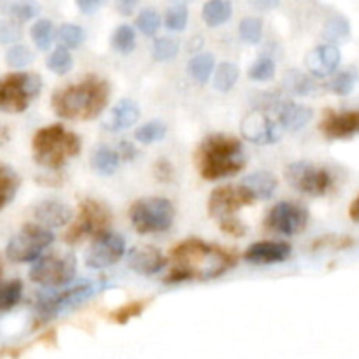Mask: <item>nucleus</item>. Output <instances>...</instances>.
Here are the masks:
<instances>
[{"mask_svg": "<svg viewBox=\"0 0 359 359\" xmlns=\"http://www.w3.org/2000/svg\"><path fill=\"white\" fill-rule=\"evenodd\" d=\"M170 258L174 269L165 279L167 283L216 279L237 265V255L233 251L200 238H188L177 244L172 249Z\"/></svg>", "mask_w": 359, "mask_h": 359, "instance_id": "1", "label": "nucleus"}, {"mask_svg": "<svg viewBox=\"0 0 359 359\" xmlns=\"http://www.w3.org/2000/svg\"><path fill=\"white\" fill-rule=\"evenodd\" d=\"M111 86L105 79L88 76L76 84L60 88L51 97V107L58 118L90 121L107 107Z\"/></svg>", "mask_w": 359, "mask_h": 359, "instance_id": "2", "label": "nucleus"}, {"mask_svg": "<svg viewBox=\"0 0 359 359\" xmlns=\"http://www.w3.org/2000/svg\"><path fill=\"white\" fill-rule=\"evenodd\" d=\"M196 167L205 181L231 177L245 167V154L237 137L212 133L202 140L196 151Z\"/></svg>", "mask_w": 359, "mask_h": 359, "instance_id": "3", "label": "nucleus"}, {"mask_svg": "<svg viewBox=\"0 0 359 359\" xmlns=\"http://www.w3.org/2000/svg\"><path fill=\"white\" fill-rule=\"evenodd\" d=\"M81 151V139L62 125H49L37 130L32 139L34 160L41 167L62 168Z\"/></svg>", "mask_w": 359, "mask_h": 359, "instance_id": "4", "label": "nucleus"}, {"mask_svg": "<svg viewBox=\"0 0 359 359\" xmlns=\"http://www.w3.org/2000/svg\"><path fill=\"white\" fill-rule=\"evenodd\" d=\"M41 76L32 72H14L0 77V111L18 114L27 111L41 93Z\"/></svg>", "mask_w": 359, "mask_h": 359, "instance_id": "5", "label": "nucleus"}, {"mask_svg": "<svg viewBox=\"0 0 359 359\" xmlns=\"http://www.w3.org/2000/svg\"><path fill=\"white\" fill-rule=\"evenodd\" d=\"M175 217V209L170 200L161 196H147L132 203L130 207V221L139 233H160L172 226Z\"/></svg>", "mask_w": 359, "mask_h": 359, "instance_id": "6", "label": "nucleus"}, {"mask_svg": "<svg viewBox=\"0 0 359 359\" xmlns=\"http://www.w3.org/2000/svg\"><path fill=\"white\" fill-rule=\"evenodd\" d=\"M111 221L112 214L104 203L91 198L84 200V202H81L77 217L70 224L69 231H67L65 241L69 244H79V242L86 241L90 237H98V235L109 231Z\"/></svg>", "mask_w": 359, "mask_h": 359, "instance_id": "7", "label": "nucleus"}, {"mask_svg": "<svg viewBox=\"0 0 359 359\" xmlns=\"http://www.w3.org/2000/svg\"><path fill=\"white\" fill-rule=\"evenodd\" d=\"M77 262L70 251L53 252L39 258L30 269V279L44 287H60L69 284L76 276Z\"/></svg>", "mask_w": 359, "mask_h": 359, "instance_id": "8", "label": "nucleus"}, {"mask_svg": "<svg viewBox=\"0 0 359 359\" xmlns=\"http://www.w3.org/2000/svg\"><path fill=\"white\" fill-rule=\"evenodd\" d=\"M53 241L55 235L44 224H25L9 241L6 255L13 263L35 262Z\"/></svg>", "mask_w": 359, "mask_h": 359, "instance_id": "9", "label": "nucleus"}, {"mask_svg": "<svg viewBox=\"0 0 359 359\" xmlns=\"http://www.w3.org/2000/svg\"><path fill=\"white\" fill-rule=\"evenodd\" d=\"M256 200L248 186H221L212 191L209 198V214L219 224L237 219L235 214Z\"/></svg>", "mask_w": 359, "mask_h": 359, "instance_id": "10", "label": "nucleus"}, {"mask_svg": "<svg viewBox=\"0 0 359 359\" xmlns=\"http://www.w3.org/2000/svg\"><path fill=\"white\" fill-rule=\"evenodd\" d=\"M286 179L294 189L311 196H323L333 188V177L326 168L307 161H294L286 168Z\"/></svg>", "mask_w": 359, "mask_h": 359, "instance_id": "11", "label": "nucleus"}, {"mask_svg": "<svg viewBox=\"0 0 359 359\" xmlns=\"http://www.w3.org/2000/svg\"><path fill=\"white\" fill-rule=\"evenodd\" d=\"M95 286L91 283L77 284V286L69 287V290L58 291L55 294L44 297L37 304V319L41 323L51 321L56 316L63 314L67 311L79 307L83 302H86L91 294L95 293Z\"/></svg>", "mask_w": 359, "mask_h": 359, "instance_id": "12", "label": "nucleus"}, {"mask_svg": "<svg viewBox=\"0 0 359 359\" xmlns=\"http://www.w3.org/2000/svg\"><path fill=\"white\" fill-rule=\"evenodd\" d=\"M309 212L300 203L280 202L266 216V228L273 233L298 235L307 228Z\"/></svg>", "mask_w": 359, "mask_h": 359, "instance_id": "13", "label": "nucleus"}, {"mask_svg": "<svg viewBox=\"0 0 359 359\" xmlns=\"http://www.w3.org/2000/svg\"><path fill=\"white\" fill-rule=\"evenodd\" d=\"M283 128L279 118L273 119L263 109H255L252 112H249L248 116L242 121V135L248 140L255 144H276L279 142L280 137H283Z\"/></svg>", "mask_w": 359, "mask_h": 359, "instance_id": "14", "label": "nucleus"}, {"mask_svg": "<svg viewBox=\"0 0 359 359\" xmlns=\"http://www.w3.org/2000/svg\"><path fill=\"white\" fill-rule=\"evenodd\" d=\"M125 248V238L119 237L118 233H112V231H105V233L93 238V244L88 249L86 258H84L86 266L93 270L107 269L123 258Z\"/></svg>", "mask_w": 359, "mask_h": 359, "instance_id": "15", "label": "nucleus"}, {"mask_svg": "<svg viewBox=\"0 0 359 359\" xmlns=\"http://www.w3.org/2000/svg\"><path fill=\"white\" fill-rule=\"evenodd\" d=\"M321 132L328 139H349L359 133V109L356 111H326L319 125Z\"/></svg>", "mask_w": 359, "mask_h": 359, "instance_id": "16", "label": "nucleus"}, {"mask_svg": "<svg viewBox=\"0 0 359 359\" xmlns=\"http://www.w3.org/2000/svg\"><path fill=\"white\" fill-rule=\"evenodd\" d=\"M291 256V248L286 242H256L245 251V262L255 265H272V263H283Z\"/></svg>", "mask_w": 359, "mask_h": 359, "instance_id": "17", "label": "nucleus"}, {"mask_svg": "<svg viewBox=\"0 0 359 359\" xmlns=\"http://www.w3.org/2000/svg\"><path fill=\"white\" fill-rule=\"evenodd\" d=\"M126 262H128V266L133 272L142 273V276H153V273H158L167 265L165 256L153 245H137V248H133L128 252Z\"/></svg>", "mask_w": 359, "mask_h": 359, "instance_id": "18", "label": "nucleus"}, {"mask_svg": "<svg viewBox=\"0 0 359 359\" xmlns=\"http://www.w3.org/2000/svg\"><path fill=\"white\" fill-rule=\"evenodd\" d=\"M305 63L316 77H326L335 72V69L339 67L340 51L333 42L321 44L309 53Z\"/></svg>", "mask_w": 359, "mask_h": 359, "instance_id": "19", "label": "nucleus"}, {"mask_svg": "<svg viewBox=\"0 0 359 359\" xmlns=\"http://www.w3.org/2000/svg\"><path fill=\"white\" fill-rule=\"evenodd\" d=\"M276 112L280 125L286 130H290V132H298V130H302L309 121H311L312 116H314L312 109L307 107V105L294 104V102L287 100H279V98H277L276 102Z\"/></svg>", "mask_w": 359, "mask_h": 359, "instance_id": "20", "label": "nucleus"}, {"mask_svg": "<svg viewBox=\"0 0 359 359\" xmlns=\"http://www.w3.org/2000/svg\"><path fill=\"white\" fill-rule=\"evenodd\" d=\"M139 118L140 109L137 102L130 100V98H123L111 109L104 126L111 132H123V130H128L130 126L135 125Z\"/></svg>", "mask_w": 359, "mask_h": 359, "instance_id": "21", "label": "nucleus"}, {"mask_svg": "<svg viewBox=\"0 0 359 359\" xmlns=\"http://www.w3.org/2000/svg\"><path fill=\"white\" fill-rule=\"evenodd\" d=\"M35 219L39 221L41 224L48 228H60L65 226L67 223L70 221V212L69 207L65 205L60 200H44V202L39 203L34 210Z\"/></svg>", "mask_w": 359, "mask_h": 359, "instance_id": "22", "label": "nucleus"}, {"mask_svg": "<svg viewBox=\"0 0 359 359\" xmlns=\"http://www.w3.org/2000/svg\"><path fill=\"white\" fill-rule=\"evenodd\" d=\"M242 184L248 186L256 198L269 200L272 198L273 193H276L277 189V177L272 174V172L259 170V172H255V174L248 175Z\"/></svg>", "mask_w": 359, "mask_h": 359, "instance_id": "23", "label": "nucleus"}, {"mask_svg": "<svg viewBox=\"0 0 359 359\" xmlns=\"http://www.w3.org/2000/svg\"><path fill=\"white\" fill-rule=\"evenodd\" d=\"M121 156L118 151L107 146H100L91 153V167L100 175H112L119 168Z\"/></svg>", "mask_w": 359, "mask_h": 359, "instance_id": "24", "label": "nucleus"}, {"mask_svg": "<svg viewBox=\"0 0 359 359\" xmlns=\"http://www.w3.org/2000/svg\"><path fill=\"white\" fill-rule=\"evenodd\" d=\"M231 11L233 7L230 0H209L203 6L202 18L207 27H221L231 18Z\"/></svg>", "mask_w": 359, "mask_h": 359, "instance_id": "25", "label": "nucleus"}, {"mask_svg": "<svg viewBox=\"0 0 359 359\" xmlns=\"http://www.w3.org/2000/svg\"><path fill=\"white\" fill-rule=\"evenodd\" d=\"M21 179L14 168L0 163V209L9 205L20 189Z\"/></svg>", "mask_w": 359, "mask_h": 359, "instance_id": "26", "label": "nucleus"}, {"mask_svg": "<svg viewBox=\"0 0 359 359\" xmlns=\"http://www.w3.org/2000/svg\"><path fill=\"white\" fill-rule=\"evenodd\" d=\"M188 72L196 83H207L214 72V56L209 53H200V55L193 56L188 63Z\"/></svg>", "mask_w": 359, "mask_h": 359, "instance_id": "27", "label": "nucleus"}, {"mask_svg": "<svg viewBox=\"0 0 359 359\" xmlns=\"http://www.w3.org/2000/svg\"><path fill=\"white\" fill-rule=\"evenodd\" d=\"M284 88L293 95H311L314 91V81L300 70H287L284 74Z\"/></svg>", "mask_w": 359, "mask_h": 359, "instance_id": "28", "label": "nucleus"}, {"mask_svg": "<svg viewBox=\"0 0 359 359\" xmlns=\"http://www.w3.org/2000/svg\"><path fill=\"white\" fill-rule=\"evenodd\" d=\"M23 294V284L21 280L13 279L0 283V312H7L16 307Z\"/></svg>", "mask_w": 359, "mask_h": 359, "instance_id": "29", "label": "nucleus"}, {"mask_svg": "<svg viewBox=\"0 0 359 359\" xmlns=\"http://www.w3.org/2000/svg\"><path fill=\"white\" fill-rule=\"evenodd\" d=\"M238 81V69L231 62H224L217 67L216 76H214V86L221 93H226L237 84Z\"/></svg>", "mask_w": 359, "mask_h": 359, "instance_id": "30", "label": "nucleus"}, {"mask_svg": "<svg viewBox=\"0 0 359 359\" xmlns=\"http://www.w3.org/2000/svg\"><path fill=\"white\" fill-rule=\"evenodd\" d=\"M135 30L130 25H121L112 34V46L121 55H128V53H132L135 49Z\"/></svg>", "mask_w": 359, "mask_h": 359, "instance_id": "31", "label": "nucleus"}, {"mask_svg": "<svg viewBox=\"0 0 359 359\" xmlns=\"http://www.w3.org/2000/svg\"><path fill=\"white\" fill-rule=\"evenodd\" d=\"M167 133V126L165 123H161L160 119H154V121L146 123V125L140 126L135 132V139L142 144H153L161 140Z\"/></svg>", "mask_w": 359, "mask_h": 359, "instance_id": "32", "label": "nucleus"}, {"mask_svg": "<svg viewBox=\"0 0 359 359\" xmlns=\"http://www.w3.org/2000/svg\"><path fill=\"white\" fill-rule=\"evenodd\" d=\"M238 34L248 44H258L263 37V21L259 18H244L238 27Z\"/></svg>", "mask_w": 359, "mask_h": 359, "instance_id": "33", "label": "nucleus"}, {"mask_svg": "<svg viewBox=\"0 0 359 359\" xmlns=\"http://www.w3.org/2000/svg\"><path fill=\"white\" fill-rule=\"evenodd\" d=\"M32 39L41 51H48L53 44V23L49 20H39L32 27Z\"/></svg>", "mask_w": 359, "mask_h": 359, "instance_id": "34", "label": "nucleus"}, {"mask_svg": "<svg viewBox=\"0 0 359 359\" xmlns=\"http://www.w3.org/2000/svg\"><path fill=\"white\" fill-rule=\"evenodd\" d=\"M359 72L356 69H347L344 72H340L339 76H335V79L330 83V90L337 95H349L354 90V86L358 84Z\"/></svg>", "mask_w": 359, "mask_h": 359, "instance_id": "35", "label": "nucleus"}, {"mask_svg": "<svg viewBox=\"0 0 359 359\" xmlns=\"http://www.w3.org/2000/svg\"><path fill=\"white\" fill-rule=\"evenodd\" d=\"M72 55L67 48H56L55 51L49 55L48 58V69L51 72L58 74V76H65L70 69H72Z\"/></svg>", "mask_w": 359, "mask_h": 359, "instance_id": "36", "label": "nucleus"}, {"mask_svg": "<svg viewBox=\"0 0 359 359\" xmlns=\"http://www.w3.org/2000/svg\"><path fill=\"white\" fill-rule=\"evenodd\" d=\"M58 41L63 48L76 49L84 42V30L77 25L67 23L62 25L58 30Z\"/></svg>", "mask_w": 359, "mask_h": 359, "instance_id": "37", "label": "nucleus"}, {"mask_svg": "<svg viewBox=\"0 0 359 359\" xmlns=\"http://www.w3.org/2000/svg\"><path fill=\"white\" fill-rule=\"evenodd\" d=\"M351 35V27L349 21L344 16H335L326 23L325 27V37L330 42H342L346 41Z\"/></svg>", "mask_w": 359, "mask_h": 359, "instance_id": "38", "label": "nucleus"}, {"mask_svg": "<svg viewBox=\"0 0 359 359\" xmlns=\"http://www.w3.org/2000/svg\"><path fill=\"white\" fill-rule=\"evenodd\" d=\"M146 302H128V304L121 305L114 312H111V319L114 323H118V325H126L132 319L139 318L144 312V309H146Z\"/></svg>", "mask_w": 359, "mask_h": 359, "instance_id": "39", "label": "nucleus"}, {"mask_svg": "<svg viewBox=\"0 0 359 359\" xmlns=\"http://www.w3.org/2000/svg\"><path fill=\"white\" fill-rule=\"evenodd\" d=\"M135 23H137V28H139L144 35L153 37V35L160 30L161 18L154 9H144L142 13L137 16Z\"/></svg>", "mask_w": 359, "mask_h": 359, "instance_id": "40", "label": "nucleus"}, {"mask_svg": "<svg viewBox=\"0 0 359 359\" xmlns=\"http://www.w3.org/2000/svg\"><path fill=\"white\" fill-rule=\"evenodd\" d=\"M179 53V42L174 37H161L154 42L153 56L158 62H168Z\"/></svg>", "mask_w": 359, "mask_h": 359, "instance_id": "41", "label": "nucleus"}, {"mask_svg": "<svg viewBox=\"0 0 359 359\" xmlns=\"http://www.w3.org/2000/svg\"><path fill=\"white\" fill-rule=\"evenodd\" d=\"M276 76V63H273L272 58L269 56H263V58H258L249 69V77L252 81H270L272 77Z\"/></svg>", "mask_w": 359, "mask_h": 359, "instance_id": "42", "label": "nucleus"}, {"mask_svg": "<svg viewBox=\"0 0 359 359\" xmlns=\"http://www.w3.org/2000/svg\"><path fill=\"white\" fill-rule=\"evenodd\" d=\"M165 25L172 32H182L188 25V9L182 4H175L165 14Z\"/></svg>", "mask_w": 359, "mask_h": 359, "instance_id": "43", "label": "nucleus"}, {"mask_svg": "<svg viewBox=\"0 0 359 359\" xmlns=\"http://www.w3.org/2000/svg\"><path fill=\"white\" fill-rule=\"evenodd\" d=\"M41 13V6L35 0H16L11 6V14L18 21H28Z\"/></svg>", "mask_w": 359, "mask_h": 359, "instance_id": "44", "label": "nucleus"}, {"mask_svg": "<svg viewBox=\"0 0 359 359\" xmlns=\"http://www.w3.org/2000/svg\"><path fill=\"white\" fill-rule=\"evenodd\" d=\"M6 62L11 67H27L34 62V53L27 46H13L6 53Z\"/></svg>", "mask_w": 359, "mask_h": 359, "instance_id": "45", "label": "nucleus"}, {"mask_svg": "<svg viewBox=\"0 0 359 359\" xmlns=\"http://www.w3.org/2000/svg\"><path fill=\"white\" fill-rule=\"evenodd\" d=\"M154 175H156L160 181L167 182L174 177V168H172L170 161L168 160H158L154 165Z\"/></svg>", "mask_w": 359, "mask_h": 359, "instance_id": "46", "label": "nucleus"}, {"mask_svg": "<svg viewBox=\"0 0 359 359\" xmlns=\"http://www.w3.org/2000/svg\"><path fill=\"white\" fill-rule=\"evenodd\" d=\"M107 0H76L77 7H79L81 13L84 14H93L100 9Z\"/></svg>", "mask_w": 359, "mask_h": 359, "instance_id": "47", "label": "nucleus"}, {"mask_svg": "<svg viewBox=\"0 0 359 359\" xmlns=\"http://www.w3.org/2000/svg\"><path fill=\"white\" fill-rule=\"evenodd\" d=\"M20 37V30L11 23H0V42L16 41Z\"/></svg>", "mask_w": 359, "mask_h": 359, "instance_id": "48", "label": "nucleus"}, {"mask_svg": "<svg viewBox=\"0 0 359 359\" xmlns=\"http://www.w3.org/2000/svg\"><path fill=\"white\" fill-rule=\"evenodd\" d=\"M139 6V0H116V9L121 16H130Z\"/></svg>", "mask_w": 359, "mask_h": 359, "instance_id": "49", "label": "nucleus"}, {"mask_svg": "<svg viewBox=\"0 0 359 359\" xmlns=\"http://www.w3.org/2000/svg\"><path fill=\"white\" fill-rule=\"evenodd\" d=\"M119 156H121V160L125 161H132L133 158L137 156V149L133 147V144L130 142H119Z\"/></svg>", "mask_w": 359, "mask_h": 359, "instance_id": "50", "label": "nucleus"}, {"mask_svg": "<svg viewBox=\"0 0 359 359\" xmlns=\"http://www.w3.org/2000/svg\"><path fill=\"white\" fill-rule=\"evenodd\" d=\"M251 2L256 9L270 11V9H276V7L280 4V0H251Z\"/></svg>", "mask_w": 359, "mask_h": 359, "instance_id": "51", "label": "nucleus"}, {"mask_svg": "<svg viewBox=\"0 0 359 359\" xmlns=\"http://www.w3.org/2000/svg\"><path fill=\"white\" fill-rule=\"evenodd\" d=\"M349 216H351V219L354 221V223H359V196L356 200H354L353 205H351Z\"/></svg>", "mask_w": 359, "mask_h": 359, "instance_id": "52", "label": "nucleus"}, {"mask_svg": "<svg viewBox=\"0 0 359 359\" xmlns=\"http://www.w3.org/2000/svg\"><path fill=\"white\" fill-rule=\"evenodd\" d=\"M7 140H9V128L0 123V147H2Z\"/></svg>", "mask_w": 359, "mask_h": 359, "instance_id": "53", "label": "nucleus"}, {"mask_svg": "<svg viewBox=\"0 0 359 359\" xmlns=\"http://www.w3.org/2000/svg\"><path fill=\"white\" fill-rule=\"evenodd\" d=\"M174 2H177V4H181V2H184V0H174Z\"/></svg>", "mask_w": 359, "mask_h": 359, "instance_id": "54", "label": "nucleus"}, {"mask_svg": "<svg viewBox=\"0 0 359 359\" xmlns=\"http://www.w3.org/2000/svg\"><path fill=\"white\" fill-rule=\"evenodd\" d=\"M0 272H2V269H0Z\"/></svg>", "mask_w": 359, "mask_h": 359, "instance_id": "55", "label": "nucleus"}]
</instances>
